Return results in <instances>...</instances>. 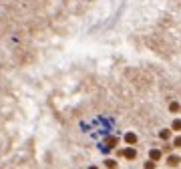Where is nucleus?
<instances>
[{"label":"nucleus","mask_w":181,"mask_h":169,"mask_svg":"<svg viewBox=\"0 0 181 169\" xmlns=\"http://www.w3.org/2000/svg\"><path fill=\"white\" fill-rule=\"evenodd\" d=\"M149 157H151V161H159V159H161V151H159V149H151V151H149Z\"/></svg>","instance_id":"3"},{"label":"nucleus","mask_w":181,"mask_h":169,"mask_svg":"<svg viewBox=\"0 0 181 169\" xmlns=\"http://www.w3.org/2000/svg\"><path fill=\"white\" fill-rule=\"evenodd\" d=\"M105 165H107L109 169H117V161H115V159H107V161H105Z\"/></svg>","instance_id":"5"},{"label":"nucleus","mask_w":181,"mask_h":169,"mask_svg":"<svg viewBox=\"0 0 181 169\" xmlns=\"http://www.w3.org/2000/svg\"><path fill=\"white\" fill-rule=\"evenodd\" d=\"M123 155H125L127 159H135V157H137V151L133 149V147H129V149H125V151H123Z\"/></svg>","instance_id":"2"},{"label":"nucleus","mask_w":181,"mask_h":169,"mask_svg":"<svg viewBox=\"0 0 181 169\" xmlns=\"http://www.w3.org/2000/svg\"><path fill=\"white\" fill-rule=\"evenodd\" d=\"M181 163V157H177V155H171L169 159H167V165H171V167H177Z\"/></svg>","instance_id":"1"},{"label":"nucleus","mask_w":181,"mask_h":169,"mask_svg":"<svg viewBox=\"0 0 181 169\" xmlns=\"http://www.w3.org/2000/svg\"><path fill=\"white\" fill-rule=\"evenodd\" d=\"M125 141H127L129 145H135L137 143V135L135 133H127V135H125Z\"/></svg>","instance_id":"4"},{"label":"nucleus","mask_w":181,"mask_h":169,"mask_svg":"<svg viewBox=\"0 0 181 169\" xmlns=\"http://www.w3.org/2000/svg\"><path fill=\"white\" fill-rule=\"evenodd\" d=\"M89 169H97V167H89Z\"/></svg>","instance_id":"12"},{"label":"nucleus","mask_w":181,"mask_h":169,"mask_svg":"<svg viewBox=\"0 0 181 169\" xmlns=\"http://www.w3.org/2000/svg\"><path fill=\"white\" fill-rule=\"evenodd\" d=\"M159 137H161V139H165V141H167V139H169V137H171V133H169V129H163V131H161V133H159Z\"/></svg>","instance_id":"6"},{"label":"nucleus","mask_w":181,"mask_h":169,"mask_svg":"<svg viewBox=\"0 0 181 169\" xmlns=\"http://www.w3.org/2000/svg\"><path fill=\"white\" fill-rule=\"evenodd\" d=\"M145 169H155V161H147V163H145Z\"/></svg>","instance_id":"10"},{"label":"nucleus","mask_w":181,"mask_h":169,"mask_svg":"<svg viewBox=\"0 0 181 169\" xmlns=\"http://www.w3.org/2000/svg\"><path fill=\"white\" fill-rule=\"evenodd\" d=\"M169 109H171L173 113H177V111L181 109V107H179V103H171V105H169Z\"/></svg>","instance_id":"9"},{"label":"nucleus","mask_w":181,"mask_h":169,"mask_svg":"<svg viewBox=\"0 0 181 169\" xmlns=\"http://www.w3.org/2000/svg\"><path fill=\"white\" fill-rule=\"evenodd\" d=\"M173 145H175V147H181V137H175V141H173Z\"/></svg>","instance_id":"11"},{"label":"nucleus","mask_w":181,"mask_h":169,"mask_svg":"<svg viewBox=\"0 0 181 169\" xmlns=\"http://www.w3.org/2000/svg\"><path fill=\"white\" fill-rule=\"evenodd\" d=\"M171 127H173V131H181V119H175Z\"/></svg>","instance_id":"7"},{"label":"nucleus","mask_w":181,"mask_h":169,"mask_svg":"<svg viewBox=\"0 0 181 169\" xmlns=\"http://www.w3.org/2000/svg\"><path fill=\"white\" fill-rule=\"evenodd\" d=\"M107 145H109L111 149H113V147L117 145V137H109V139H107Z\"/></svg>","instance_id":"8"}]
</instances>
